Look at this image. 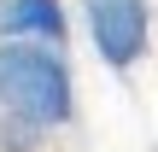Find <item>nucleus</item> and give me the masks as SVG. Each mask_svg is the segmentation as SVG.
<instances>
[{
	"mask_svg": "<svg viewBox=\"0 0 158 152\" xmlns=\"http://www.w3.org/2000/svg\"><path fill=\"white\" fill-rule=\"evenodd\" d=\"M0 117L29 129H64L76 117V76L64 47L53 41H6L0 35Z\"/></svg>",
	"mask_w": 158,
	"mask_h": 152,
	"instance_id": "f257e3e1",
	"label": "nucleus"
},
{
	"mask_svg": "<svg viewBox=\"0 0 158 152\" xmlns=\"http://www.w3.org/2000/svg\"><path fill=\"white\" fill-rule=\"evenodd\" d=\"M82 23H88L100 64H111V70L141 64L152 47V6L147 0H82Z\"/></svg>",
	"mask_w": 158,
	"mask_h": 152,
	"instance_id": "f03ea898",
	"label": "nucleus"
},
{
	"mask_svg": "<svg viewBox=\"0 0 158 152\" xmlns=\"http://www.w3.org/2000/svg\"><path fill=\"white\" fill-rule=\"evenodd\" d=\"M0 35L6 41H53V47H64L70 12H64V0H0Z\"/></svg>",
	"mask_w": 158,
	"mask_h": 152,
	"instance_id": "7ed1b4c3",
	"label": "nucleus"
}]
</instances>
